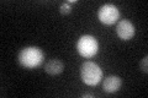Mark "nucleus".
<instances>
[{"label": "nucleus", "mask_w": 148, "mask_h": 98, "mask_svg": "<svg viewBox=\"0 0 148 98\" xmlns=\"http://www.w3.org/2000/svg\"><path fill=\"white\" fill-rule=\"evenodd\" d=\"M116 33L121 39L130 41L133 38V36L136 33V30H135L133 23L130 20H121L116 26Z\"/></svg>", "instance_id": "obj_5"}, {"label": "nucleus", "mask_w": 148, "mask_h": 98, "mask_svg": "<svg viewBox=\"0 0 148 98\" xmlns=\"http://www.w3.org/2000/svg\"><path fill=\"white\" fill-rule=\"evenodd\" d=\"M122 85L121 78L116 75H110L108 77L104 78V83H103V88L105 92L108 93H114L117 92L120 90V87Z\"/></svg>", "instance_id": "obj_6"}, {"label": "nucleus", "mask_w": 148, "mask_h": 98, "mask_svg": "<svg viewBox=\"0 0 148 98\" xmlns=\"http://www.w3.org/2000/svg\"><path fill=\"white\" fill-rule=\"evenodd\" d=\"M120 16L119 9L114 4H105L98 11V17L104 25H114Z\"/></svg>", "instance_id": "obj_4"}, {"label": "nucleus", "mask_w": 148, "mask_h": 98, "mask_svg": "<svg viewBox=\"0 0 148 98\" xmlns=\"http://www.w3.org/2000/svg\"><path fill=\"white\" fill-rule=\"evenodd\" d=\"M45 54L38 47H26L22 48L18 53V63L25 69L38 68L43 63Z\"/></svg>", "instance_id": "obj_1"}, {"label": "nucleus", "mask_w": 148, "mask_h": 98, "mask_svg": "<svg viewBox=\"0 0 148 98\" xmlns=\"http://www.w3.org/2000/svg\"><path fill=\"white\" fill-rule=\"evenodd\" d=\"M59 10H61V14H62V15H68V14H71V11H72L71 4H68V3L62 4L61 7H59Z\"/></svg>", "instance_id": "obj_8"}, {"label": "nucleus", "mask_w": 148, "mask_h": 98, "mask_svg": "<svg viewBox=\"0 0 148 98\" xmlns=\"http://www.w3.org/2000/svg\"><path fill=\"white\" fill-rule=\"evenodd\" d=\"M82 81L88 86H96L103 78V70L94 62H85L80 69Z\"/></svg>", "instance_id": "obj_2"}, {"label": "nucleus", "mask_w": 148, "mask_h": 98, "mask_svg": "<svg viewBox=\"0 0 148 98\" xmlns=\"http://www.w3.org/2000/svg\"><path fill=\"white\" fill-rule=\"evenodd\" d=\"M83 97H90V98H92V97H94V96H92V95H83Z\"/></svg>", "instance_id": "obj_10"}, {"label": "nucleus", "mask_w": 148, "mask_h": 98, "mask_svg": "<svg viewBox=\"0 0 148 98\" xmlns=\"http://www.w3.org/2000/svg\"><path fill=\"white\" fill-rule=\"evenodd\" d=\"M77 50L82 57L92 58L99 50L98 41H96L95 37H92L90 34L82 36L77 42Z\"/></svg>", "instance_id": "obj_3"}, {"label": "nucleus", "mask_w": 148, "mask_h": 98, "mask_svg": "<svg viewBox=\"0 0 148 98\" xmlns=\"http://www.w3.org/2000/svg\"><path fill=\"white\" fill-rule=\"evenodd\" d=\"M141 70L145 74H147L148 72V57L146 55L145 58H143V60L141 62Z\"/></svg>", "instance_id": "obj_9"}, {"label": "nucleus", "mask_w": 148, "mask_h": 98, "mask_svg": "<svg viewBox=\"0 0 148 98\" xmlns=\"http://www.w3.org/2000/svg\"><path fill=\"white\" fill-rule=\"evenodd\" d=\"M64 69V64L58 59H52L45 65L46 72L49 75H59Z\"/></svg>", "instance_id": "obj_7"}]
</instances>
